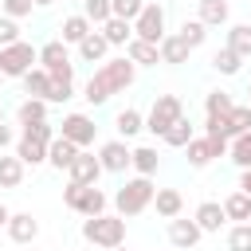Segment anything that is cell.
<instances>
[{
  "mask_svg": "<svg viewBox=\"0 0 251 251\" xmlns=\"http://www.w3.org/2000/svg\"><path fill=\"white\" fill-rule=\"evenodd\" d=\"M133 78H137V67L122 55V59H102V67L90 75V82H86V102L90 106H102V102H110L118 90H126V86H133Z\"/></svg>",
  "mask_w": 251,
  "mask_h": 251,
  "instance_id": "6da1fadb",
  "label": "cell"
},
{
  "mask_svg": "<svg viewBox=\"0 0 251 251\" xmlns=\"http://www.w3.org/2000/svg\"><path fill=\"white\" fill-rule=\"evenodd\" d=\"M82 239L102 247V251H110V247L126 243V220L122 216H106V212L102 216H86L82 220Z\"/></svg>",
  "mask_w": 251,
  "mask_h": 251,
  "instance_id": "7a4b0ae2",
  "label": "cell"
},
{
  "mask_svg": "<svg viewBox=\"0 0 251 251\" xmlns=\"http://www.w3.org/2000/svg\"><path fill=\"white\" fill-rule=\"evenodd\" d=\"M153 192H157V184H153L149 176H133V180H126V184L118 188V196H114L118 216H122V220H126V216H141V212L153 204Z\"/></svg>",
  "mask_w": 251,
  "mask_h": 251,
  "instance_id": "3957f363",
  "label": "cell"
},
{
  "mask_svg": "<svg viewBox=\"0 0 251 251\" xmlns=\"http://www.w3.org/2000/svg\"><path fill=\"white\" fill-rule=\"evenodd\" d=\"M31 63H39V51H35L31 43L16 39V43L0 47V75H4V78H24V75L31 71Z\"/></svg>",
  "mask_w": 251,
  "mask_h": 251,
  "instance_id": "277c9868",
  "label": "cell"
},
{
  "mask_svg": "<svg viewBox=\"0 0 251 251\" xmlns=\"http://www.w3.org/2000/svg\"><path fill=\"white\" fill-rule=\"evenodd\" d=\"M176 118H184V102H180L176 94H157V98H153V110H149V118H145V129H149L153 137H165V129H169Z\"/></svg>",
  "mask_w": 251,
  "mask_h": 251,
  "instance_id": "5b68a950",
  "label": "cell"
},
{
  "mask_svg": "<svg viewBox=\"0 0 251 251\" xmlns=\"http://www.w3.org/2000/svg\"><path fill=\"white\" fill-rule=\"evenodd\" d=\"M169 31H165V8L157 0H145L137 20H133V39H145V43H161Z\"/></svg>",
  "mask_w": 251,
  "mask_h": 251,
  "instance_id": "8992f818",
  "label": "cell"
},
{
  "mask_svg": "<svg viewBox=\"0 0 251 251\" xmlns=\"http://www.w3.org/2000/svg\"><path fill=\"white\" fill-rule=\"evenodd\" d=\"M184 153H188V165L192 169H204L212 157H227V141L224 137H192L184 145Z\"/></svg>",
  "mask_w": 251,
  "mask_h": 251,
  "instance_id": "52a82bcc",
  "label": "cell"
},
{
  "mask_svg": "<svg viewBox=\"0 0 251 251\" xmlns=\"http://www.w3.org/2000/svg\"><path fill=\"white\" fill-rule=\"evenodd\" d=\"M94 118H86V114H67L63 118V129H59V137H67V141H75L78 149H86L90 141H94Z\"/></svg>",
  "mask_w": 251,
  "mask_h": 251,
  "instance_id": "ba28073f",
  "label": "cell"
},
{
  "mask_svg": "<svg viewBox=\"0 0 251 251\" xmlns=\"http://www.w3.org/2000/svg\"><path fill=\"white\" fill-rule=\"evenodd\" d=\"M200 224L196 220H180V216H173L169 220V243L176 247V251H188V247H196L200 243Z\"/></svg>",
  "mask_w": 251,
  "mask_h": 251,
  "instance_id": "9c48e42d",
  "label": "cell"
},
{
  "mask_svg": "<svg viewBox=\"0 0 251 251\" xmlns=\"http://www.w3.org/2000/svg\"><path fill=\"white\" fill-rule=\"evenodd\" d=\"M129 153H133V149H126V141H106V145L98 149L102 173H126V169H129Z\"/></svg>",
  "mask_w": 251,
  "mask_h": 251,
  "instance_id": "30bf717a",
  "label": "cell"
},
{
  "mask_svg": "<svg viewBox=\"0 0 251 251\" xmlns=\"http://www.w3.org/2000/svg\"><path fill=\"white\" fill-rule=\"evenodd\" d=\"M67 173H71V180H75V184H94V180L102 176V165H98V157H94V153L78 149V157L71 161V169H67Z\"/></svg>",
  "mask_w": 251,
  "mask_h": 251,
  "instance_id": "8fae6325",
  "label": "cell"
},
{
  "mask_svg": "<svg viewBox=\"0 0 251 251\" xmlns=\"http://www.w3.org/2000/svg\"><path fill=\"white\" fill-rule=\"evenodd\" d=\"M8 235L16 239V243H35V235H39V224H35V216L31 212H12L8 216Z\"/></svg>",
  "mask_w": 251,
  "mask_h": 251,
  "instance_id": "7c38bea8",
  "label": "cell"
},
{
  "mask_svg": "<svg viewBox=\"0 0 251 251\" xmlns=\"http://www.w3.org/2000/svg\"><path fill=\"white\" fill-rule=\"evenodd\" d=\"M126 59L133 67H157L161 55H157V43H145V39H129L126 43Z\"/></svg>",
  "mask_w": 251,
  "mask_h": 251,
  "instance_id": "4fadbf2b",
  "label": "cell"
},
{
  "mask_svg": "<svg viewBox=\"0 0 251 251\" xmlns=\"http://www.w3.org/2000/svg\"><path fill=\"white\" fill-rule=\"evenodd\" d=\"M75 157H78V145L55 133V141L47 145V161H51L55 169H71V161H75Z\"/></svg>",
  "mask_w": 251,
  "mask_h": 251,
  "instance_id": "5bb4252c",
  "label": "cell"
},
{
  "mask_svg": "<svg viewBox=\"0 0 251 251\" xmlns=\"http://www.w3.org/2000/svg\"><path fill=\"white\" fill-rule=\"evenodd\" d=\"M153 208H157V216L173 220V216H180V208H184V196H180L176 188H157V192H153Z\"/></svg>",
  "mask_w": 251,
  "mask_h": 251,
  "instance_id": "9a60e30c",
  "label": "cell"
},
{
  "mask_svg": "<svg viewBox=\"0 0 251 251\" xmlns=\"http://www.w3.org/2000/svg\"><path fill=\"white\" fill-rule=\"evenodd\" d=\"M196 224H200V231H220L224 227V204H216V200H204L200 208H196V216H192Z\"/></svg>",
  "mask_w": 251,
  "mask_h": 251,
  "instance_id": "2e32d148",
  "label": "cell"
},
{
  "mask_svg": "<svg viewBox=\"0 0 251 251\" xmlns=\"http://www.w3.org/2000/svg\"><path fill=\"white\" fill-rule=\"evenodd\" d=\"M59 31H63V43H75V47H78V43H82V39H86V35L94 31V24H90V20H86V16L78 12V16H67Z\"/></svg>",
  "mask_w": 251,
  "mask_h": 251,
  "instance_id": "e0dca14e",
  "label": "cell"
},
{
  "mask_svg": "<svg viewBox=\"0 0 251 251\" xmlns=\"http://www.w3.org/2000/svg\"><path fill=\"white\" fill-rule=\"evenodd\" d=\"M102 35H106V43H110V47H126V43L133 39V24H129V20L110 16V20L102 24Z\"/></svg>",
  "mask_w": 251,
  "mask_h": 251,
  "instance_id": "ac0fdd59",
  "label": "cell"
},
{
  "mask_svg": "<svg viewBox=\"0 0 251 251\" xmlns=\"http://www.w3.org/2000/svg\"><path fill=\"white\" fill-rule=\"evenodd\" d=\"M157 55H161V63H169V67L188 63V47L180 43V35H165V39L157 43Z\"/></svg>",
  "mask_w": 251,
  "mask_h": 251,
  "instance_id": "d6986e66",
  "label": "cell"
},
{
  "mask_svg": "<svg viewBox=\"0 0 251 251\" xmlns=\"http://www.w3.org/2000/svg\"><path fill=\"white\" fill-rule=\"evenodd\" d=\"M24 90H27V98H51V75L43 71V67H31L27 75H24Z\"/></svg>",
  "mask_w": 251,
  "mask_h": 251,
  "instance_id": "ffe728a7",
  "label": "cell"
},
{
  "mask_svg": "<svg viewBox=\"0 0 251 251\" xmlns=\"http://www.w3.org/2000/svg\"><path fill=\"white\" fill-rule=\"evenodd\" d=\"M75 212H78V216H102V212H106V192L94 188V184H86L82 196H78V204H75Z\"/></svg>",
  "mask_w": 251,
  "mask_h": 251,
  "instance_id": "44dd1931",
  "label": "cell"
},
{
  "mask_svg": "<svg viewBox=\"0 0 251 251\" xmlns=\"http://www.w3.org/2000/svg\"><path fill=\"white\" fill-rule=\"evenodd\" d=\"M106 51H110V43H106V35H102V31H90V35L78 43V55H82L86 63H102V59H106Z\"/></svg>",
  "mask_w": 251,
  "mask_h": 251,
  "instance_id": "7402d4cb",
  "label": "cell"
},
{
  "mask_svg": "<svg viewBox=\"0 0 251 251\" xmlns=\"http://www.w3.org/2000/svg\"><path fill=\"white\" fill-rule=\"evenodd\" d=\"M16 157H20L24 165H43V161H47V145L35 141V137H20V141H16Z\"/></svg>",
  "mask_w": 251,
  "mask_h": 251,
  "instance_id": "603a6c76",
  "label": "cell"
},
{
  "mask_svg": "<svg viewBox=\"0 0 251 251\" xmlns=\"http://www.w3.org/2000/svg\"><path fill=\"white\" fill-rule=\"evenodd\" d=\"M224 216L227 220H239V224H247L251 220V196L239 188V192H231L227 200H224Z\"/></svg>",
  "mask_w": 251,
  "mask_h": 251,
  "instance_id": "cb8c5ba5",
  "label": "cell"
},
{
  "mask_svg": "<svg viewBox=\"0 0 251 251\" xmlns=\"http://www.w3.org/2000/svg\"><path fill=\"white\" fill-rule=\"evenodd\" d=\"M204 27H220L227 24V0H200V16H196Z\"/></svg>",
  "mask_w": 251,
  "mask_h": 251,
  "instance_id": "d4e9b609",
  "label": "cell"
},
{
  "mask_svg": "<svg viewBox=\"0 0 251 251\" xmlns=\"http://www.w3.org/2000/svg\"><path fill=\"white\" fill-rule=\"evenodd\" d=\"M24 184V161L0 153V188H20Z\"/></svg>",
  "mask_w": 251,
  "mask_h": 251,
  "instance_id": "484cf974",
  "label": "cell"
},
{
  "mask_svg": "<svg viewBox=\"0 0 251 251\" xmlns=\"http://www.w3.org/2000/svg\"><path fill=\"white\" fill-rule=\"evenodd\" d=\"M59 63H71V55H67V43H63V39H51V43H43V47H39V67H43V71H51V67H59Z\"/></svg>",
  "mask_w": 251,
  "mask_h": 251,
  "instance_id": "4316f807",
  "label": "cell"
},
{
  "mask_svg": "<svg viewBox=\"0 0 251 251\" xmlns=\"http://www.w3.org/2000/svg\"><path fill=\"white\" fill-rule=\"evenodd\" d=\"M157 161H161V157H157L153 145H141V149L129 153V165L137 169V176H153V173H157Z\"/></svg>",
  "mask_w": 251,
  "mask_h": 251,
  "instance_id": "83f0119b",
  "label": "cell"
},
{
  "mask_svg": "<svg viewBox=\"0 0 251 251\" xmlns=\"http://www.w3.org/2000/svg\"><path fill=\"white\" fill-rule=\"evenodd\" d=\"M224 47H231L239 59H251V24H235L227 31V43Z\"/></svg>",
  "mask_w": 251,
  "mask_h": 251,
  "instance_id": "f1b7e54d",
  "label": "cell"
},
{
  "mask_svg": "<svg viewBox=\"0 0 251 251\" xmlns=\"http://www.w3.org/2000/svg\"><path fill=\"white\" fill-rule=\"evenodd\" d=\"M47 106H51V102H43V98H24V102H20V110H16V118H20V126H31V122H43V118H47Z\"/></svg>",
  "mask_w": 251,
  "mask_h": 251,
  "instance_id": "f546056e",
  "label": "cell"
},
{
  "mask_svg": "<svg viewBox=\"0 0 251 251\" xmlns=\"http://www.w3.org/2000/svg\"><path fill=\"white\" fill-rule=\"evenodd\" d=\"M114 126H118V133H122V137H137V133L145 129V118H141V110L126 106V110L118 114V122H114Z\"/></svg>",
  "mask_w": 251,
  "mask_h": 251,
  "instance_id": "4dcf8cb0",
  "label": "cell"
},
{
  "mask_svg": "<svg viewBox=\"0 0 251 251\" xmlns=\"http://www.w3.org/2000/svg\"><path fill=\"white\" fill-rule=\"evenodd\" d=\"M192 137H196V133H192V122H188V118H176V122L165 129V145H173V149H184Z\"/></svg>",
  "mask_w": 251,
  "mask_h": 251,
  "instance_id": "1f68e13d",
  "label": "cell"
},
{
  "mask_svg": "<svg viewBox=\"0 0 251 251\" xmlns=\"http://www.w3.org/2000/svg\"><path fill=\"white\" fill-rule=\"evenodd\" d=\"M176 35H180V43H184V47H188V51H196V47H200V43H204V39H208V27H204V24H200V20H184V24H180V31H176Z\"/></svg>",
  "mask_w": 251,
  "mask_h": 251,
  "instance_id": "d6a6232c",
  "label": "cell"
},
{
  "mask_svg": "<svg viewBox=\"0 0 251 251\" xmlns=\"http://www.w3.org/2000/svg\"><path fill=\"white\" fill-rule=\"evenodd\" d=\"M224 118H227V137H239L251 129V106H231Z\"/></svg>",
  "mask_w": 251,
  "mask_h": 251,
  "instance_id": "836d02e7",
  "label": "cell"
},
{
  "mask_svg": "<svg viewBox=\"0 0 251 251\" xmlns=\"http://www.w3.org/2000/svg\"><path fill=\"white\" fill-rule=\"evenodd\" d=\"M227 157H231L239 169H247V165H251V129H247V133H239V137H231Z\"/></svg>",
  "mask_w": 251,
  "mask_h": 251,
  "instance_id": "e575fe53",
  "label": "cell"
},
{
  "mask_svg": "<svg viewBox=\"0 0 251 251\" xmlns=\"http://www.w3.org/2000/svg\"><path fill=\"white\" fill-rule=\"evenodd\" d=\"M212 67L220 71V75H239V67H243V59L231 51V47H220L216 55H212Z\"/></svg>",
  "mask_w": 251,
  "mask_h": 251,
  "instance_id": "d590c367",
  "label": "cell"
},
{
  "mask_svg": "<svg viewBox=\"0 0 251 251\" xmlns=\"http://www.w3.org/2000/svg\"><path fill=\"white\" fill-rule=\"evenodd\" d=\"M82 16H86L90 24H98V27H102L114 12H110V0H82Z\"/></svg>",
  "mask_w": 251,
  "mask_h": 251,
  "instance_id": "8d00e7d4",
  "label": "cell"
},
{
  "mask_svg": "<svg viewBox=\"0 0 251 251\" xmlns=\"http://www.w3.org/2000/svg\"><path fill=\"white\" fill-rule=\"evenodd\" d=\"M227 251H251V224H235L227 231Z\"/></svg>",
  "mask_w": 251,
  "mask_h": 251,
  "instance_id": "74e56055",
  "label": "cell"
},
{
  "mask_svg": "<svg viewBox=\"0 0 251 251\" xmlns=\"http://www.w3.org/2000/svg\"><path fill=\"white\" fill-rule=\"evenodd\" d=\"M235 102H231V94L227 90H212L208 98H204V114H227Z\"/></svg>",
  "mask_w": 251,
  "mask_h": 251,
  "instance_id": "f35d334b",
  "label": "cell"
},
{
  "mask_svg": "<svg viewBox=\"0 0 251 251\" xmlns=\"http://www.w3.org/2000/svg\"><path fill=\"white\" fill-rule=\"evenodd\" d=\"M24 137H35V141H43V145H51L55 141V126L43 118V122H31V126H24Z\"/></svg>",
  "mask_w": 251,
  "mask_h": 251,
  "instance_id": "ab89813d",
  "label": "cell"
},
{
  "mask_svg": "<svg viewBox=\"0 0 251 251\" xmlns=\"http://www.w3.org/2000/svg\"><path fill=\"white\" fill-rule=\"evenodd\" d=\"M141 4H145V0H110V12H114L118 20H129V24H133L137 12H141Z\"/></svg>",
  "mask_w": 251,
  "mask_h": 251,
  "instance_id": "60d3db41",
  "label": "cell"
},
{
  "mask_svg": "<svg viewBox=\"0 0 251 251\" xmlns=\"http://www.w3.org/2000/svg\"><path fill=\"white\" fill-rule=\"evenodd\" d=\"M204 137H224V141H231V137H227V118H224V114H208Z\"/></svg>",
  "mask_w": 251,
  "mask_h": 251,
  "instance_id": "b9f144b4",
  "label": "cell"
},
{
  "mask_svg": "<svg viewBox=\"0 0 251 251\" xmlns=\"http://www.w3.org/2000/svg\"><path fill=\"white\" fill-rule=\"evenodd\" d=\"M0 8H4V16H12V20H24V16H31V0H0Z\"/></svg>",
  "mask_w": 251,
  "mask_h": 251,
  "instance_id": "7bdbcfd3",
  "label": "cell"
},
{
  "mask_svg": "<svg viewBox=\"0 0 251 251\" xmlns=\"http://www.w3.org/2000/svg\"><path fill=\"white\" fill-rule=\"evenodd\" d=\"M16 39H20L16 20H12V16H0V47H8V43H16Z\"/></svg>",
  "mask_w": 251,
  "mask_h": 251,
  "instance_id": "ee69618b",
  "label": "cell"
},
{
  "mask_svg": "<svg viewBox=\"0 0 251 251\" xmlns=\"http://www.w3.org/2000/svg\"><path fill=\"white\" fill-rule=\"evenodd\" d=\"M75 94V82H51V98L47 102H67Z\"/></svg>",
  "mask_w": 251,
  "mask_h": 251,
  "instance_id": "f6af8a7d",
  "label": "cell"
},
{
  "mask_svg": "<svg viewBox=\"0 0 251 251\" xmlns=\"http://www.w3.org/2000/svg\"><path fill=\"white\" fill-rule=\"evenodd\" d=\"M82 188H86V184H75V180H71V184L63 188V204H67L71 212H75V204H78V196H82Z\"/></svg>",
  "mask_w": 251,
  "mask_h": 251,
  "instance_id": "bcb514c9",
  "label": "cell"
},
{
  "mask_svg": "<svg viewBox=\"0 0 251 251\" xmlns=\"http://www.w3.org/2000/svg\"><path fill=\"white\" fill-rule=\"evenodd\" d=\"M4 145H12V126L0 122V149H4Z\"/></svg>",
  "mask_w": 251,
  "mask_h": 251,
  "instance_id": "7dc6e473",
  "label": "cell"
},
{
  "mask_svg": "<svg viewBox=\"0 0 251 251\" xmlns=\"http://www.w3.org/2000/svg\"><path fill=\"white\" fill-rule=\"evenodd\" d=\"M239 188H243V192H247V196H251V165H247V169H243V176H239Z\"/></svg>",
  "mask_w": 251,
  "mask_h": 251,
  "instance_id": "c3c4849f",
  "label": "cell"
},
{
  "mask_svg": "<svg viewBox=\"0 0 251 251\" xmlns=\"http://www.w3.org/2000/svg\"><path fill=\"white\" fill-rule=\"evenodd\" d=\"M8 216H12V212H8L4 204H0V227H8Z\"/></svg>",
  "mask_w": 251,
  "mask_h": 251,
  "instance_id": "681fc988",
  "label": "cell"
},
{
  "mask_svg": "<svg viewBox=\"0 0 251 251\" xmlns=\"http://www.w3.org/2000/svg\"><path fill=\"white\" fill-rule=\"evenodd\" d=\"M31 4H35V8H51L55 0H31Z\"/></svg>",
  "mask_w": 251,
  "mask_h": 251,
  "instance_id": "f907efd6",
  "label": "cell"
},
{
  "mask_svg": "<svg viewBox=\"0 0 251 251\" xmlns=\"http://www.w3.org/2000/svg\"><path fill=\"white\" fill-rule=\"evenodd\" d=\"M110 251H126V243H118V247H110Z\"/></svg>",
  "mask_w": 251,
  "mask_h": 251,
  "instance_id": "816d5d0a",
  "label": "cell"
},
{
  "mask_svg": "<svg viewBox=\"0 0 251 251\" xmlns=\"http://www.w3.org/2000/svg\"><path fill=\"white\" fill-rule=\"evenodd\" d=\"M0 122H4V106H0Z\"/></svg>",
  "mask_w": 251,
  "mask_h": 251,
  "instance_id": "f5cc1de1",
  "label": "cell"
},
{
  "mask_svg": "<svg viewBox=\"0 0 251 251\" xmlns=\"http://www.w3.org/2000/svg\"><path fill=\"white\" fill-rule=\"evenodd\" d=\"M27 251H35V247H31V243H27Z\"/></svg>",
  "mask_w": 251,
  "mask_h": 251,
  "instance_id": "db71d44e",
  "label": "cell"
},
{
  "mask_svg": "<svg viewBox=\"0 0 251 251\" xmlns=\"http://www.w3.org/2000/svg\"><path fill=\"white\" fill-rule=\"evenodd\" d=\"M0 82H4V75H0Z\"/></svg>",
  "mask_w": 251,
  "mask_h": 251,
  "instance_id": "11a10c76",
  "label": "cell"
},
{
  "mask_svg": "<svg viewBox=\"0 0 251 251\" xmlns=\"http://www.w3.org/2000/svg\"><path fill=\"white\" fill-rule=\"evenodd\" d=\"M247 94H251V86H247Z\"/></svg>",
  "mask_w": 251,
  "mask_h": 251,
  "instance_id": "9f6ffc18",
  "label": "cell"
},
{
  "mask_svg": "<svg viewBox=\"0 0 251 251\" xmlns=\"http://www.w3.org/2000/svg\"><path fill=\"white\" fill-rule=\"evenodd\" d=\"M173 251H176V247H173Z\"/></svg>",
  "mask_w": 251,
  "mask_h": 251,
  "instance_id": "6f0895ef",
  "label": "cell"
}]
</instances>
